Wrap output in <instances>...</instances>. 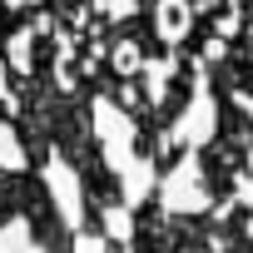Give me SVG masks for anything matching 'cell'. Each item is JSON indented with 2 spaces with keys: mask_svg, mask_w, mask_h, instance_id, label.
Returning a JSON list of instances; mask_svg holds the SVG:
<instances>
[{
  "mask_svg": "<svg viewBox=\"0 0 253 253\" xmlns=\"http://www.w3.org/2000/svg\"><path fill=\"white\" fill-rule=\"evenodd\" d=\"M0 174H5V169H0Z\"/></svg>",
  "mask_w": 253,
  "mask_h": 253,
  "instance_id": "1",
  "label": "cell"
}]
</instances>
